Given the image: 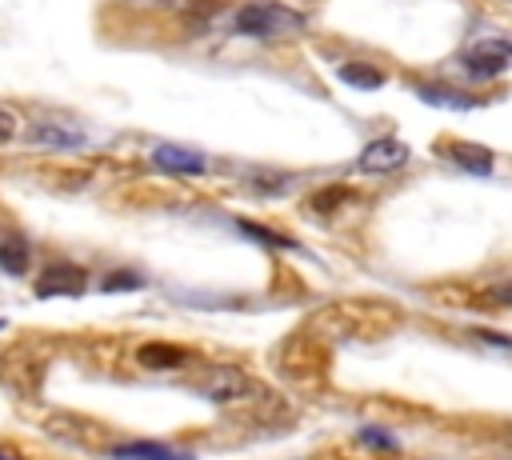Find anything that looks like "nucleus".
Instances as JSON below:
<instances>
[{"label": "nucleus", "instance_id": "nucleus-17", "mask_svg": "<svg viewBox=\"0 0 512 460\" xmlns=\"http://www.w3.org/2000/svg\"><path fill=\"white\" fill-rule=\"evenodd\" d=\"M340 200H344V192H340V188H328V192L316 196V208H332V204H340Z\"/></svg>", "mask_w": 512, "mask_h": 460}, {"label": "nucleus", "instance_id": "nucleus-4", "mask_svg": "<svg viewBox=\"0 0 512 460\" xmlns=\"http://www.w3.org/2000/svg\"><path fill=\"white\" fill-rule=\"evenodd\" d=\"M28 140L36 148H48V152H68V148H80L84 144V132L68 120H36L28 128Z\"/></svg>", "mask_w": 512, "mask_h": 460}, {"label": "nucleus", "instance_id": "nucleus-19", "mask_svg": "<svg viewBox=\"0 0 512 460\" xmlns=\"http://www.w3.org/2000/svg\"><path fill=\"white\" fill-rule=\"evenodd\" d=\"M508 4H512V0H508Z\"/></svg>", "mask_w": 512, "mask_h": 460}, {"label": "nucleus", "instance_id": "nucleus-9", "mask_svg": "<svg viewBox=\"0 0 512 460\" xmlns=\"http://www.w3.org/2000/svg\"><path fill=\"white\" fill-rule=\"evenodd\" d=\"M336 76H340L344 84H352V88H384V72L372 68V64H364V60H348V64H340Z\"/></svg>", "mask_w": 512, "mask_h": 460}, {"label": "nucleus", "instance_id": "nucleus-3", "mask_svg": "<svg viewBox=\"0 0 512 460\" xmlns=\"http://www.w3.org/2000/svg\"><path fill=\"white\" fill-rule=\"evenodd\" d=\"M404 160H408V144H404V140H396V136H376V140L364 144L356 168H360V172H396Z\"/></svg>", "mask_w": 512, "mask_h": 460}, {"label": "nucleus", "instance_id": "nucleus-2", "mask_svg": "<svg viewBox=\"0 0 512 460\" xmlns=\"http://www.w3.org/2000/svg\"><path fill=\"white\" fill-rule=\"evenodd\" d=\"M464 68L480 80H492V76L512 68V44L508 40H480L464 52Z\"/></svg>", "mask_w": 512, "mask_h": 460}, {"label": "nucleus", "instance_id": "nucleus-8", "mask_svg": "<svg viewBox=\"0 0 512 460\" xmlns=\"http://www.w3.org/2000/svg\"><path fill=\"white\" fill-rule=\"evenodd\" d=\"M448 156L460 164V168H468V172H476V176H488L492 172V152L484 148V144H448Z\"/></svg>", "mask_w": 512, "mask_h": 460}, {"label": "nucleus", "instance_id": "nucleus-6", "mask_svg": "<svg viewBox=\"0 0 512 460\" xmlns=\"http://www.w3.org/2000/svg\"><path fill=\"white\" fill-rule=\"evenodd\" d=\"M152 164L164 168V172H172V176H200L208 168V160L200 152L184 148V144H156L152 148Z\"/></svg>", "mask_w": 512, "mask_h": 460}, {"label": "nucleus", "instance_id": "nucleus-7", "mask_svg": "<svg viewBox=\"0 0 512 460\" xmlns=\"http://www.w3.org/2000/svg\"><path fill=\"white\" fill-rule=\"evenodd\" d=\"M84 268L80 264H48L44 276L36 280V296H76L84 292Z\"/></svg>", "mask_w": 512, "mask_h": 460}, {"label": "nucleus", "instance_id": "nucleus-10", "mask_svg": "<svg viewBox=\"0 0 512 460\" xmlns=\"http://www.w3.org/2000/svg\"><path fill=\"white\" fill-rule=\"evenodd\" d=\"M112 460H188V456L164 444H124L112 452Z\"/></svg>", "mask_w": 512, "mask_h": 460}, {"label": "nucleus", "instance_id": "nucleus-16", "mask_svg": "<svg viewBox=\"0 0 512 460\" xmlns=\"http://www.w3.org/2000/svg\"><path fill=\"white\" fill-rule=\"evenodd\" d=\"M12 136H16V116H12V112H4V108H0V144H8V140H12Z\"/></svg>", "mask_w": 512, "mask_h": 460}, {"label": "nucleus", "instance_id": "nucleus-1", "mask_svg": "<svg viewBox=\"0 0 512 460\" xmlns=\"http://www.w3.org/2000/svg\"><path fill=\"white\" fill-rule=\"evenodd\" d=\"M304 28V16L284 8V4H268V0H256V4H244L236 12V32L244 36H260V40H284V36H296Z\"/></svg>", "mask_w": 512, "mask_h": 460}, {"label": "nucleus", "instance_id": "nucleus-13", "mask_svg": "<svg viewBox=\"0 0 512 460\" xmlns=\"http://www.w3.org/2000/svg\"><path fill=\"white\" fill-rule=\"evenodd\" d=\"M480 300H484V304H500V308H512V280H500V284L484 288V292H480Z\"/></svg>", "mask_w": 512, "mask_h": 460}, {"label": "nucleus", "instance_id": "nucleus-11", "mask_svg": "<svg viewBox=\"0 0 512 460\" xmlns=\"http://www.w3.org/2000/svg\"><path fill=\"white\" fill-rule=\"evenodd\" d=\"M0 268L12 272V276H20L28 268V240H20V236L0 240Z\"/></svg>", "mask_w": 512, "mask_h": 460}, {"label": "nucleus", "instance_id": "nucleus-15", "mask_svg": "<svg viewBox=\"0 0 512 460\" xmlns=\"http://www.w3.org/2000/svg\"><path fill=\"white\" fill-rule=\"evenodd\" d=\"M136 288H140V280L132 272H116L104 280V292H136Z\"/></svg>", "mask_w": 512, "mask_h": 460}, {"label": "nucleus", "instance_id": "nucleus-14", "mask_svg": "<svg viewBox=\"0 0 512 460\" xmlns=\"http://www.w3.org/2000/svg\"><path fill=\"white\" fill-rule=\"evenodd\" d=\"M420 96H424V100H432V104H456V108H468V100H464V96H452V92H444L440 84H436V88H420Z\"/></svg>", "mask_w": 512, "mask_h": 460}, {"label": "nucleus", "instance_id": "nucleus-18", "mask_svg": "<svg viewBox=\"0 0 512 460\" xmlns=\"http://www.w3.org/2000/svg\"><path fill=\"white\" fill-rule=\"evenodd\" d=\"M0 460H8V456H0Z\"/></svg>", "mask_w": 512, "mask_h": 460}, {"label": "nucleus", "instance_id": "nucleus-12", "mask_svg": "<svg viewBox=\"0 0 512 460\" xmlns=\"http://www.w3.org/2000/svg\"><path fill=\"white\" fill-rule=\"evenodd\" d=\"M140 364H148V368H172V364H184V352L176 344H144L140 348Z\"/></svg>", "mask_w": 512, "mask_h": 460}, {"label": "nucleus", "instance_id": "nucleus-5", "mask_svg": "<svg viewBox=\"0 0 512 460\" xmlns=\"http://www.w3.org/2000/svg\"><path fill=\"white\" fill-rule=\"evenodd\" d=\"M256 392V384L248 380V372L240 368H212L208 380H204V396L216 400V404H236L240 396Z\"/></svg>", "mask_w": 512, "mask_h": 460}]
</instances>
